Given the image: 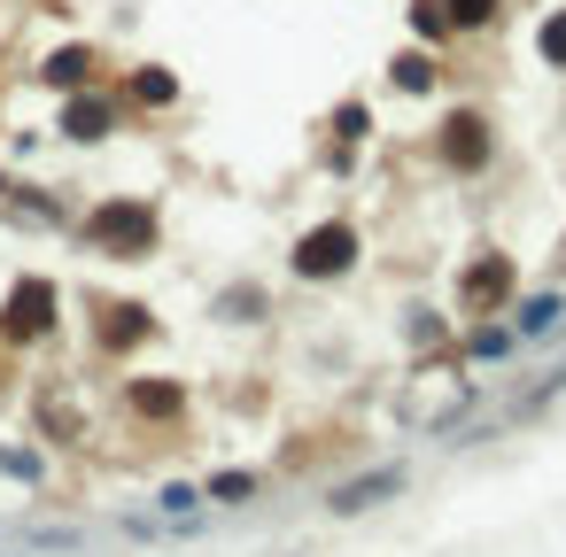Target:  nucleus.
<instances>
[{
    "label": "nucleus",
    "mask_w": 566,
    "mask_h": 557,
    "mask_svg": "<svg viewBox=\"0 0 566 557\" xmlns=\"http://www.w3.org/2000/svg\"><path fill=\"white\" fill-rule=\"evenodd\" d=\"M350 248H357V233H350V225H327V233H310V240L295 248V263L327 278V271H342V263H350Z\"/></svg>",
    "instance_id": "f257e3e1"
},
{
    "label": "nucleus",
    "mask_w": 566,
    "mask_h": 557,
    "mask_svg": "<svg viewBox=\"0 0 566 557\" xmlns=\"http://www.w3.org/2000/svg\"><path fill=\"white\" fill-rule=\"evenodd\" d=\"M396 481H403V473H373V481H357V488H342V496H334V511H365V503H373V496H388Z\"/></svg>",
    "instance_id": "f03ea898"
},
{
    "label": "nucleus",
    "mask_w": 566,
    "mask_h": 557,
    "mask_svg": "<svg viewBox=\"0 0 566 557\" xmlns=\"http://www.w3.org/2000/svg\"><path fill=\"white\" fill-rule=\"evenodd\" d=\"M558 318H566V310H558V295H535V303L520 310V333H551Z\"/></svg>",
    "instance_id": "7ed1b4c3"
},
{
    "label": "nucleus",
    "mask_w": 566,
    "mask_h": 557,
    "mask_svg": "<svg viewBox=\"0 0 566 557\" xmlns=\"http://www.w3.org/2000/svg\"><path fill=\"white\" fill-rule=\"evenodd\" d=\"M210 496H225V503H240V496H257V473H217V481H210Z\"/></svg>",
    "instance_id": "20e7f679"
},
{
    "label": "nucleus",
    "mask_w": 566,
    "mask_h": 557,
    "mask_svg": "<svg viewBox=\"0 0 566 557\" xmlns=\"http://www.w3.org/2000/svg\"><path fill=\"white\" fill-rule=\"evenodd\" d=\"M140 411L164 418V411H179V395H172V388H140Z\"/></svg>",
    "instance_id": "39448f33"
},
{
    "label": "nucleus",
    "mask_w": 566,
    "mask_h": 557,
    "mask_svg": "<svg viewBox=\"0 0 566 557\" xmlns=\"http://www.w3.org/2000/svg\"><path fill=\"white\" fill-rule=\"evenodd\" d=\"M458 16H465V24H481V16H490V0H458Z\"/></svg>",
    "instance_id": "423d86ee"
},
{
    "label": "nucleus",
    "mask_w": 566,
    "mask_h": 557,
    "mask_svg": "<svg viewBox=\"0 0 566 557\" xmlns=\"http://www.w3.org/2000/svg\"><path fill=\"white\" fill-rule=\"evenodd\" d=\"M543 47H551V55H566V24H551V32H543Z\"/></svg>",
    "instance_id": "0eeeda50"
}]
</instances>
